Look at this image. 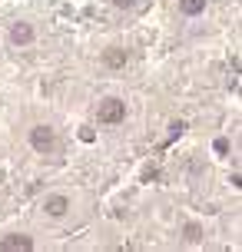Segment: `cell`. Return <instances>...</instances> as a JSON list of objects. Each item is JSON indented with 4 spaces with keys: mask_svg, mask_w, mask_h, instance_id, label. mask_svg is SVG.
<instances>
[{
    "mask_svg": "<svg viewBox=\"0 0 242 252\" xmlns=\"http://www.w3.org/2000/svg\"><path fill=\"white\" fill-rule=\"evenodd\" d=\"M40 209H43V216H47V219H66V216H70V209H73V202H70V196H66V192H50V196L43 199V206H40Z\"/></svg>",
    "mask_w": 242,
    "mask_h": 252,
    "instance_id": "277c9868",
    "label": "cell"
},
{
    "mask_svg": "<svg viewBox=\"0 0 242 252\" xmlns=\"http://www.w3.org/2000/svg\"><path fill=\"white\" fill-rule=\"evenodd\" d=\"M33 246L37 242L27 232H7V236H0V252H30Z\"/></svg>",
    "mask_w": 242,
    "mask_h": 252,
    "instance_id": "5b68a950",
    "label": "cell"
},
{
    "mask_svg": "<svg viewBox=\"0 0 242 252\" xmlns=\"http://www.w3.org/2000/svg\"><path fill=\"white\" fill-rule=\"evenodd\" d=\"M100 63L106 66V70H123L129 63V50L126 47H106V50L100 53Z\"/></svg>",
    "mask_w": 242,
    "mask_h": 252,
    "instance_id": "8992f818",
    "label": "cell"
},
{
    "mask_svg": "<svg viewBox=\"0 0 242 252\" xmlns=\"http://www.w3.org/2000/svg\"><path fill=\"white\" fill-rule=\"evenodd\" d=\"M203 239H206V229H203V222L189 219V222L182 226V242H186V246H199Z\"/></svg>",
    "mask_w": 242,
    "mask_h": 252,
    "instance_id": "52a82bcc",
    "label": "cell"
},
{
    "mask_svg": "<svg viewBox=\"0 0 242 252\" xmlns=\"http://www.w3.org/2000/svg\"><path fill=\"white\" fill-rule=\"evenodd\" d=\"M216 153H229V139H216Z\"/></svg>",
    "mask_w": 242,
    "mask_h": 252,
    "instance_id": "30bf717a",
    "label": "cell"
},
{
    "mask_svg": "<svg viewBox=\"0 0 242 252\" xmlns=\"http://www.w3.org/2000/svg\"><path fill=\"white\" fill-rule=\"evenodd\" d=\"M179 13H182V17H203L206 0H179Z\"/></svg>",
    "mask_w": 242,
    "mask_h": 252,
    "instance_id": "ba28073f",
    "label": "cell"
},
{
    "mask_svg": "<svg viewBox=\"0 0 242 252\" xmlns=\"http://www.w3.org/2000/svg\"><path fill=\"white\" fill-rule=\"evenodd\" d=\"M110 3H113L116 10H133L136 7V0H110Z\"/></svg>",
    "mask_w": 242,
    "mask_h": 252,
    "instance_id": "9c48e42d",
    "label": "cell"
},
{
    "mask_svg": "<svg viewBox=\"0 0 242 252\" xmlns=\"http://www.w3.org/2000/svg\"><path fill=\"white\" fill-rule=\"evenodd\" d=\"M7 40H10V47H17V50H27L37 40V27L30 24V20H13L10 30H7Z\"/></svg>",
    "mask_w": 242,
    "mask_h": 252,
    "instance_id": "3957f363",
    "label": "cell"
},
{
    "mask_svg": "<svg viewBox=\"0 0 242 252\" xmlns=\"http://www.w3.org/2000/svg\"><path fill=\"white\" fill-rule=\"evenodd\" d=\"M126 100H120V96H103L100 106H96V123L100 126H120L126 123Z\"/></svg>",
    "mask_w": 242,
    "mask_h": 252,
    "instance_id": "7a4b0ae2",
    "label": "cell"
},
{
    "mask_svg": "<svg viewBox=\"0 0 242 252\" xmlns=\"http://www.w3.org/2000/svg\"><path fill=\"white\" fill-rule=\"evenodd\" d=\"M27 143H30V150L40 153V156H53V153L60 150V136H57V129H53V126H47V123L30 126Z\"/></svg>",
    "mask_w": 242,
    "mask_h": 252,
    "instance_id": "6da1fadb",
    "label": "cell"
}]
</instances>
